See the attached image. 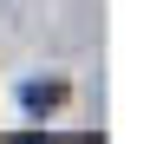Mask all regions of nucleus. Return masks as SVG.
Masks as SVG:
<instances>
[{"label":"nucleus","instance_id":"f257e3e1","mask_svg":"<svg viewBox=\"0 0 150 144\" xmlns=\"http://www.w3.org/2000/svg\"><path fill=\"white\" fill-rule=\"evenodd\" d=\"M20 98H26V105L39 111V105H52V98H59V85H26V92H20Z\"/></svg>","mask_w":150,"mask_h":144},{"label":"nucleus","instance_id":"f03ea898","mask_svg":"<svg viewBox=\"0 0 150 144\" xmlns=\"http://www.w3.org/2000/svg\"><path fill=\"white\" fill-rule=\"evenodd\" d=\"M7 7H13V0H0V13H7Z\"/></svg>","mask_w":150,"mask_h":144}]
</instances>
